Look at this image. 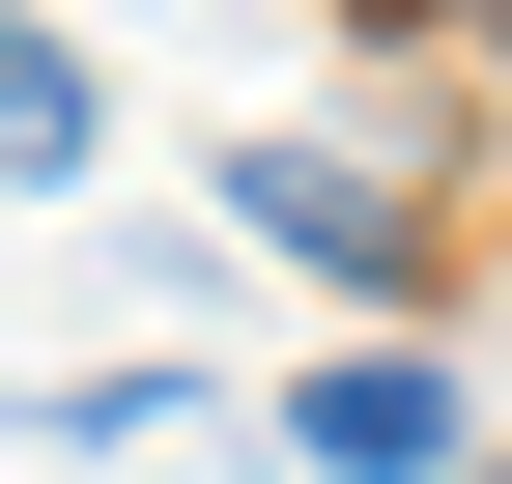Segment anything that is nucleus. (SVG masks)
I'll return each instance as SVG.
<instances>
[{"label": "nucleus", "mask_w": 512, "mask_h": 484, "mask_svg": "<svg viewBox=\"0 0 512 484\" xmlns=\"http://www.w3.org/2000/svg\"><path fill=\"white\" fill-rule=\"evenodd\" d=\"M228 228H256L285 285H370V314L427 285V200H399V171H342V143H256V171H228Z\"/></svg>", "instance_id": "f257e3e1"}, {"label": "nucleus", "mask_w": 512, "mask_h": 484, "mask_svg": "<svg viewBox=\"0 0 512 484\" xmlns=\"http://www.w3.org/2000/svg\"><path fill=\"white\" fill-rule=\"evenodd\" d=\"M285 456L313 484H456V371H427V342H342V371L285 399Z\"/></svg>", "instance_id": "f03ea898"}, {"label": "nucleus", "mask_w": 512, "mask_h": 484, "mask_svg": "<svg viewBox=\"0 0 512 484\" xmlns=\"http://www.w3.org/2000/svg\"><path fill=\"white\" fill-rule=\"evenodd\" d=\"M57 171H86V57H57V29H0V200H57Z\"/></svg>", "instance_id": "7ed1b4c3"}, {"label": "nucleus", "mask_w": 512, "mask_h": 484, "mask_svg": "<svg viewBox=\"0 0 512 484\" xmlns=\"http://www.w3.org/2000/svg\"><path fill=\"white\" fill-rule=\"evenodd\" d=\"M484 29H512V0H484Z\"/></svg>", "instance_id": "20e7f679"}]
</instances>
